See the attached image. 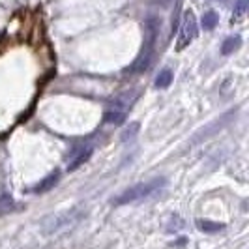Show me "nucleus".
<instances>
[{"label":"nucleus","instance_id":"f257e3e1","mask_svg":"<svg viewBox=\"0 0 249 249\" xmlns=\"http://www.w3.org/2000/svg\"><path fill=\"white\" fill-rule=\"evenodd\" d=\"M161 30V21L154 15H150L144 21V41H142V49L139 53V56L135 58V62L131 64L129 71L131 73H141L144 70H148L152 58H154V51H156V39L160 36Z\"/></svg>","mask_w":249,"mask_h":249},{"label":"nucleus","instance_id":"f03ea898","mask_svg":"<svg viewBox=\"0 0 249 249\" xmlns=\"http://www.w3.org/2000/svg\"><path fill=\"white\" fill-rule=\"evenodd\" d=\"M85 212L81 208H71V210H64L54 215H49L43 219L41 223V232L45 236H56V234H62L66 231H71L75 225L83 219Z\"/></svg>","mask_w":249,"mask_h":249},{"label":"nucleus","instance_id":"7ed1b4c3","mask_svg":"<svg viewBox=\"0 0 249 249\" xmlns=\"http://www.w3.org/2000/svg\"><path fill=\"white\" fill-rule=\"evenodd\" d=\"M163 186H165V178H154L150 182H141V184H135V186L124 189L112 202H114V206H124V204L141 202V200L156 195Z\"/></svg>","mask_w":249,"mask_h":249},{"label":"nucleus","instance_id":"20e7f679","mask_svg":"<svg viewBox=\"0 0 249 249\" xmlns=\"http://www.w3.org/2000/svg\"><path fill=\"white\" fill-rule=\"evenodd\" d=\"M199 34V26H197V19L193 12H186L180 23V32H178V39H176V51H184L197 37Z\"/></svg>","mask_w":249,"mask_h":249},{"label":"nucleus","instance_id":"39448f33","mask_svg":"<svg viewBox=\"0 0 249 249\" xmlns=\"http://www.w3.org/2000/svg\"><path fill=\"white\" fill-rule=\"evenodd\" d=\"M92 152H94V146H90V144L75 150L73 154L70 156V160H68V171H77L81 165H85L90 160Z\"/></svg>","mask_w":249,"mask_h":249},{"label":"nucleus","instance_id":"423d86ee","mask_svg":"<svg viewBox=\"0 0 249 249\" xmlns=\"http://www.w3.org/2000/svg\"><path fill=\"white\" fill-rule=\"evenodd\" d=\"M58 180H60V171H53V173H49L39 184L34 186V191H36V193H45V191H49V189H54V186L58 184Z\"/></svg>","mask_w":249,"mask_h":249},{"label":"nucleus","instance_id":"0eeeda50","mask_svg":"<svg viewBox=\"0 0 249 249\" xmlns=\"http://www.w3.org/2000/svg\"><path fill=\"white\" fill-rule=\"evenodd\" d=\"M105 122L107 124H114V125H120L125 120V109H120V107H114V109H109L105 112Z\"/></svg>","mask_w":249,"mask_h":249},{"label":"nucleus","instance_id":"6e6552de","mask_svg":"<svg viewBox=\"0 0 249 249\" xmlns=\"http://www.w3.org/2000/svg\"><path fill=\"white\" fill-rule=\"evenodd\" d=\"M240 47H242V37L231 36L223 41V45H221V53H223V54H232V53L238 51Z\"/></svg>","mask_w":249,"mask_h":249},{"label":"nucleus","instance_id":"1a4fd4ad","mask_svg":"<svg viewBox=\"0 0 249 249\" xmlns=\"http://www.w3.org/2000/svg\"><path fill=\"white\" fill-rule=\"evenodd\" d=\"M154 83H156V88H167L173 83V70L171 68H163Z\"/></svg>","mask_w":249,"mask_h":249},{"label":"nucleus","instance_id":"9d476101","mask_svg":"<svg viewBox=\"0 0 249 249\" xmlns=\"http://www.w3.org/2000/svg\"><path fill=\"white\" fill-rule=\"evenodd\" d=\"M217 23H219V17H217V13L212 12V10H210V12H204L202 19H200V25H202L204 30H213Z\"/></svg>","mask_w":249,"mask_h":249},{"label":"nucleus","instance_id":"9b49d317","mask_svg":"<svg viewBox=\"0 0 249 249\" xmlns=\"http://www.w3.org/2000/svg\"><path fill=\"white\" fill-rule=\"evenodd\" d=\"M249 8V0H236L234 4V12H232V23H238L244 19V15Z\"/></svg>","mask_w":249,"mask_h":249},{"label":"nucleus","instance_id":"f8f14e48","mask_svg":"<svg viewBox=\"0 0 249 249\" xmlns=\"http://www.w3.org/2000/svg\"><path fill=\"white\" fill-rule=\"evenodd\" d=\"M197 227L204 232H219L223 229V223H215V221H210V219H197Z\"/></svg>","mask_w":249,"mask_h":249},{"label":"nucleus","instance_id":"ddd939ff","mask_svg":"<svg viewBox=\"0 0 249 249\" xmlns=\"http://www.w3.org/2000/svg\"><path fill=\"white\" fill-rule=\"evenodd\" d=\"M137 131H139V124L137 122H133L131 127H127V131L122 133V141H127V139H131L133 135H137Z\"/></svg>","mask_w":249,"mask_h":249},{"label":"nucleus","instance_id":"4468645a","mask_svg":"<svg viewBox=\"0 0 249 249\" xmlns=\"http://www.w3.org/2000/svg\"><path fill=\"white\" fill-rule=\"evenodd\" d=\"M154 2H156L158 6H161V8H167V6H169L173 0H154Z\"/></svg>","mask_w":249,"mask_h":249}]
</instances>
